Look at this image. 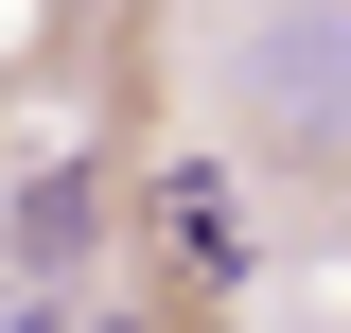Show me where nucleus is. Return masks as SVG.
I'll list each match as a JSON object with an SVG mask.
<instances>
[{
    "label": "nucleus",
    "instance_id": "1",
    "mask_svg": "<svg viewBox=\"0 0 351 333\" xmlns=\"http://www.w3.org/2000/svg\"><path fill=\"white\" fill-rule=\"evenodd\" d=\"M246 88H263V123L299 158H351V18H263Z\"/></svg>",
    "mask_w": 351,
    "mask_h": 333
},
{
    "label": "nucleus",
    "instance_id": "2",
    "mask_svg": "<svg viewBox=\"0 0 351 333\" xmlns=\"http://www.w3.org/2000/svg\"><path fill=\"white\" fill-rule=\"evenodd\" d=\"M88 228H106V175H36V193H18V246L36 263H71Z\"/></svg>",
    "mask_w": 351,
    "mask_h": 333
},
{
    "label": "nucleus",
    "instance_id": "3",
    "mask_svg": "<svg viewBox=\"0 0 351 333\" xmlns=\"http://www.w3.org/2000/svg\"><path fill=\"white\" fill-rule=\"evenodd\" d=\"M0 333H71V316H0Z\"/></svg>",
    "mask_w": 351,
    "mask_h": 333
},
{
    "label": "nucleus",
    "instance_id": "4",
    "mask_svg": "<svg viewBox=\"0 0 351 333\" xmlns=\"http://www.w3.org/2000/svg\"><path fill=\"white\" fill-rule=\"evenodd\" d=\"M106 333H158V316H106Z\"/></svg>",
    "mask_w": 351,
    "mask_h": 333
}]
</instances>
